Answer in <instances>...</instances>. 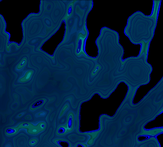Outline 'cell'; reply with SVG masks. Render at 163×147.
Returning <instances> with one entry per match:
<instances>
[{
	"instance_id": "1",
	"label": "cell",
	"mask_w": 163,
	"mask_h": 147,
	"mask_svg": "<svg viewBox=\"0 0 163 147\" xmlns=\"http://www.w3.org/2000/svg\"><path fill=\"white\" fill-rule=\"evenodd\" d=\"M160 1H154L152 13L147 16L140 11L136 12L129 19L126 34L135 44L149 49L157 25Z\"/></svg>"
},
{
	"instance_id": "2",
	"label": "cell",
	"mask_w": 163,
	"mask_h": 147,
	"mask_svg": "<svg viewBox=\"0 0 163 147\" xmlns=\"http://www.w3.org/2000/svg\"><path fill=\"white\" fill-rule=\"evenodd\" d=\"M55 143L60 147H70V143L67 141L59 140L56 141Z\"/></svg>"
},
{
	"instance_id": "3",
	"label": "cell",
	"mask_w": 163,
	"mask_h": 147,
	"mask_svg": "<svg viewBox=\"0 0 163 147\" xmlns=\"http://www.w3.org/2000/svg\"><path fill=\"white\" fill-rule=\"evenodd\" d=\"M45 100H41L35 102L32 105L31 108L32 109H34L41 106L45 102Z\"/></svg>"
},
{
	"instance_id": "4",
	"label": "cell",
	"mask_w": 163,
	"mask_h": 147,
	"mask_svg": "<svg viewBox=\"0 0 163 147\" xmlns=\"http://www.w3.org/2000/svg\"><path fill=\"white\" fill-rule=\"evenodd\" d=\"M73 124V118L72 116L69 117L68 122V129L70 130L72 129Z\"/></svg>"
},
{
	"instance_id": "5",
	"label": "cell",
	"mask_w": 163,
	"mask_h": 147,
	"mask_svg": "<svg viewBox=\"0 0 163 147\" xmlns=\"http://www.w3.org/2000/svg\"><path fill=\"white\" fill-rule=\"evenodd\" d=\"M66 131V129L64 127H61L58 129L57 131V133L59 134H64Z\"/></svg>"
},
{
	"instance_id": "6",
	"label": "cell",
	"mask_w": 163,
	"mask_h": 147,
	"mask_svg": "<svg viewBox=\"0 0 163 147\" xmlns=\"http://www.w3.org/2000/svg\"><path fill=\"white\" fill-rule=\"evenodd\" d=\"M16 132V130L14 129L8 128L6 130V133L8 134H11L14 133Z\"/></svg>"
},
{
	"instance_id": "7",
	"label": "cell",
	"mask_w": 163,
	"mask_h": 147,
	"mask_svg": "<svg viewBox=\"0 0 163 147\" xmlns=\"http://www.w3.org/2000/svg\"><path fill=\"white\" fill-rule=\"evenodd\" d=\"M76 147H86L84 145L81 144H78L76 146Z\"/></svg>"
}]
</instances>
